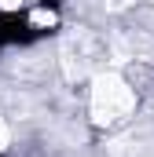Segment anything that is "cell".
<instances>
[{"instance_id":"cell-1","label":"cell","mask_w":154,"mask_h":157,"mask_svg":"<svg viewBox=\"0 0 154 157\" xmlns=\"http://www.w3.org/2000/svg\"><path fill=\"white\" fill-rule=\"evenodd\" d=\"M132 110H136V88L121 77V73L107 70V73H95V77H92V88H88V113H92V121H95L99 128L125 121Z\"/></svg>"},{"instance_id":"cell-2","label":"cell","mask_w":154,"mask_h":157,"mask_svg":"<svg viewBox=\"0 0 154 157\" xmlns=\"http://www.w3.org/2000/svg\"><path fill=\"white\" fill-rule=\"evenodd\" d=\"M7 146H11V124H7V121L0 117V154H4Z\"/></svg>"},{"instance_id":"cell-3","label":"cell","mask_w":154,"mask_h":157,"mask_svg":"<svg viewBox=\"0 0 154 157\" xmlns=\"http://www.w3.org/2000/svg\"><path fill=\"white\" fill-rule=\"evenodd\" d=\"M33 22L37 26H55V11H33Z\"/></svg>"},{"instance_id":"cell-4","label":"cell","mask_w":154,"mask_h":157,"mask_svg":"<svg viewBox=\"0 0 154 157\" xmlns=\"http://www.w3.org/2000/svg\"><path fill=\"white\" fill-rule=\"evenodd\" d=\"M30 0H0V11H18V7H26Z\"/></svg>"}]
</instances>
